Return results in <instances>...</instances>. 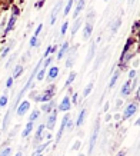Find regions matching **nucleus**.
Returning a JSON list of instances; mask_svg holds the SVG:
<instances>
[{"label": "nucleus", "mask_w": 140, "mask_h": 156, "mask_svg": "<svg viewBox=\"0 0 140 156\" xmlns=\"http://www.w3.org/2000/svg\"><path fill=\"white\" fill-rule=\"evenodd\" d=\"M7 103H9V96H7V92H5L0 96V108H6Z\"/></svg>", "instance_id": "bb28decb"}, {"label": "nucleus", "mask_w": 140, "mask_h": 156, "mask_svg": "<svg viewBox=\"0 0 140 156\" xmlns=\"http://www.w3.org/2000/svg\"><path fill=\"white\" fill-rule=\"evenodd\" d=\"M42 29H43V23H40V24L37 26V29H36V32H34V34H33V36L39 37V34H40V32H42Z\"/></svg>", "instance_id": "a19ab883"}, {"label": "nucleus", "mask_w": 140, "mask_h": 156, "mask_svg": "<svg viewBox=\"0 0 140 156\" xmlns=\"http://www.w3.org/2000/svg\"><path fill=\"white\" fill-rule=\"evenodd\" d=\"M46 137H47V139H49V140H51V133H47V135H46Z\"/></svg>", "instance_id": "603ef678"}, {"label": "nucleus", "mask_w": 140, "mask_h": 156, "mask_svg": "<svg viewBox=\"0 0 140 156\" xmlns=\"http://www.w3.org/2000/svg\"><path fill=\"white\" fill-rule=\"evenodd\" d=\"M53 60H54V57H53V56H49V57H46V59H44V62H43V63H42V67H43V69H46V70H47V67H49V66H50V65H51V63H53Z\"/></svg>", "instance_id": "c756f323"}, {"label": "nucleus", "mask_w": 140, "mask_h": 156, "mask_svg": "<svg viewBox=\"0 0 140 156\" xmlns=\"http://www.w3.org/2000/svg\"><path fill=\"white\" fill-rule=\"evenodd\" d=\"M136 75H137V73H136V70H135V69H131V70L129 72V80H133V79L136 77Z\"/></svg>", "instance_id": "37998d69"}, {"label": "nucleus", "mask_w": 140, "mask_h": 156, "mask_svg": "<svg viewBox=\"0 0 140 156\" xmlns=\"http://www.w3.org/2000/svg\"><path fill=\"white\" fill-rule=\"evenodd\" d=\"M120 24H121V17H120V16H117L116 19L113 20V23L110 24V30H112V34H116V33H117V30H119V27H120Z\"/></svg>", "instance_id": "a211bd4d"}, {"label": "nucleus", "mask_w": 140, "mask_h": 156, "mask_svg": "<svg viewBox=\"0 0 140 156\" xmlns=\"http://www.w3.org/2000/svg\"><path fill=\"white\" fill-rule=\"evenodd\" d=\"M94 55H96V42H92L90 43V48H89V53H87V57H86V62L90 63L93 60Z\"/></svg>", "instance_id": "f3484780"}, {"label": "nucleus", "mask_w": 140, "mask_h": 156, "mask_svg": "<svg viewBox=\"0 0 140 156\" xmlns=\"http://www.w3.org/2000/svg\"><path fill=\"white\" fill-rule=\"evenodd\" d=\"M13 82H14V79L12 76L7 77V80H6V89H12V87H13Z\"/></svg>", "instance_id": "58836bf2"}, {"label": "nucleus", "mask_w": 140, "mask_h": 156, "mask_svg": "<svg viewBox=\"0 0 140 156\" xmlns=\"http://www.w3.org/2000/svg\"><path fill=\"white\" fill-rule=\"evenodd\" d=\"M82 23H83V20H82V19H76V20H75V24H73V27L70 29V33H72V36H75V34L77 33V30L80 29Z\"/></svg>", "instance_id": "5701e85b"}, {"label": "nucleus", "mask_w": 140, "mask_h": 156, "mask_svg": "<svg viewBox=\"0 0 140 156\" xmlns=\"http://www.w3.org/2000/svg\"><path fill=\"white\" fill-rule=\"evenodd\" d=\"M100 119L96 120V125H94V130L92 133V137H90V142H89V153H92L94 149V145H96V140H97L99 137V130H100V122H99Z\"/></svg>", "instance_id": "f03ea898"}, {"label": "nucleus", "mask_w": 140, "mask_h": 156, "mask_svg": "<svg viewBox=\"0 0 140 156\" xmlns=\"http://www.w3.org/2000/svg\"><path fill=\"white\" fill-rule=\"evenodd\" d=\"M59 67L57 66H50V69L47 70L46 73V77H47V80L50 82V80H54V79H57V76H59Z\"/></svg>", "instance_id": "9b49d317"}, {"label": "nucleus", "mask_w": 140, "mask_h": 156, "mask_svg": "<svg viewBox=\"0 0 140 156\" xmlns=\"http://www.w3.org/2000/svg\"><path fill=\"white\" fill-rule=\"evenodd\" d=\"M110 119H112V115H107L106 116V122H110Z\"/></svg>", "instance_id": "8fccbe9b"}, {"label": "nucleus", "mask_w": 140, "mask_h": 156, "mask_svg": "<svg viewBox=\"0 0 140 156\" xmlns=\"http://www.w3.org/2000/svg\"><path fill=\"white\" fill-rule=\"evenodd\" d=\"M92 90H93V80L90 82L89 85L86 86V89L83 90V98H87V96L90 95V92H92Z\"/></svg>", "instance_id": "2f4dec72"}, {"label": "nucleus", "mask_w": 140, "mask_h": 156, "mask_svg": "<svg viewBox=\"0 0 140 156\" xmlns=\"http://www.w3.org/2000/svg\"><path fill=\"white\" fill-rule=\"evenodd\" d=\"M54 110V99H51L50 102H47V103H43L42 106V112H44V113H51Z\"/></svg>", "instance_id": "dca6fc26"}, {"label": "nucleus", "mask_w": 140, "mask_h": 156, "mask_svg": "<svg viewBox=\"0 0 140 156\" xmlns=\"http://www.w3.org/2000/svg\"><path fill=\"white\" fill-rule=\"evenodd\" d=\"M47 145H49V142H46V143H42V145H40V146L37 147V149H36V152H34V153H42L43 151H44V149H46L47 147Z\"/></svg>", "instance_id": "ea45409f"}, {"label": "nucleus", "mask_w": 140, "mask_h": 156, "mask_svg": "<svg viewBox=\"0 0 140 156\" xmlns=\"http://www.w3.org/2000/svg\"><path fill=\"white\" fill-rule=\"evenodd\" d=\"M13 46H14V40H12V42H10L9 44H7V46L3 49V50H2V55H0V57H2V59H5V57L9 56V53H10V50L13 49Z\"/></svg>", "instance_id": "412c9836"}, {"label": "nucleus", "mask_w": 140, "mask_h": 156, "mask_svg": "<svg viewBox=\"0 0 140 156\" xmlns=\"http://www.w3.org/2000/svg\"><path fill=\"white\" fill-rule=\"evenodd\" d=\"M92 33H93V24L86 23L83 29V39H89L92 36Z\"/></svg>", "instance_id": "6ab92c4d"}, {"label": "nucleus", "mask_w": 140, "mask_h": 156, "mask_svg": "<svg viewBox=\"0 0 140 156\" xmlns=\"http://www.w3.org/2000/svg\"><path fill=\"white\" fill-rule=\"evenodd\" d=\"M69 48H70L69 42H63V44H61V48L59 49V52H57V59H59V60H61L63 57H66V53H67Z\"/></svg>", "instance_id": "2eb2a0df"}, {"label": "nucleus", "mask_w": 140, "mask_h": 156, "mask_svg": "<svg viewBox=\"0 0 140 156\" xmlns=\"http://www.w3.org/2000/svg\"><path fill=\"white\" fill-rule=\"evenodd\" d=\"M84 118H86V109H82V110H80V113H79V116H77V120H76L75 126H82L83 122H84Z\"/></svg>", "instance_id": "b1692460"}, {"label": "nucleus", "mask_w": 140, "mask_h": 156, "mask_svg": "<svg viewBox=\"0 0 140 156\" xmlns=\"http://www.w3.org/2000/svg\"><path fill=\"white\" fill-rule=\"evenodd\" d=\"M56 120H57V109H54L51 113H49V118H47L44 126H46L49 130H53L54 126H56Z\"/></svg>", "instance_id": "39448f33"}, {"label": "nucleus", "mask_w": 140, "mask_h": 156, "mask_svg": "<svg viewBox=\"0 0 140 156\" xmlns=\"http://www.w3.org/2000/svg\"><path fill=\"white\" fill-rule=\"evenodd\" d=\"M66 128L69 129V130H72V129L75 128V122H73V120H70V119H69V122H67V126H66Z\"/></svg>", "instance_id": "c03bdc74"}, {"label": "nucleus", "mask_w": 140, "mask_h": 156, "mask_svg": "<svg viewBox=\"0 0 140 156\" xmlns=\"http://www.w3.org/2000/svg\"><path fill=\"white\" fill-rule=\"evenodd\" d=\"M120 119H121L120 115H114V120H120Z\"/></svg>", "instance_id": "09e8293b"}, {"label": "nucleus", "mask_w": 140, "mask_h": 156, "mask_svg": "<svg viewBox=\"0 0 140 156\" xmlns=\"http://www.w3.org/2000/svg\"><path fill=\"white\" fill-rule=\"evenodd\" d=\"M61 6H63V0H57V3L54 5V7H53V10H51L50 13V24H54V22H56L57 19V14H59V12H60Z\"/></svg>", "instance_id": "6e6552de"}, {"label": "nucleus", "mask_w": 140, "mask_h": 156, "mask_svg": "<svg viewBox=\"0 0 140 156\" xmlns=\"http://www.w3.org/2000/svg\"><path fill=\"white\" fill-rule=\"evenodd\" d=\"M133 2H135V0H130V3H133Z\"/></svg>", "instance_id": "6e6d98bb"}, {"label": "nucleus", "mask_w": 140, "mask_h": 156, "mask_svg": "<svg viewBox=\"0 0 140 156\" xmlns=\"http://www.w3.org/2000/svg\"><path fill=\"white\" fill-rule=\"evenodd\" d=\"M135 125H136V126H139V128H140V118L137 119V120H136V123H135Z\"/></svg>", "instance_id": "3c124183"}, {"label": "nucleus", "mask_w": 140, "mask_h": 156, "mask_svg": "<svg viewBox=\"0 0 140 156\" xmlns=\"http://www.w3.org/2000/svg\"><path fill=\"white\" fill-rule=\"evenodd\" d=\"M14 156H23V153H22V152H17V153H16Z\"/></svg>", "instance_id": "5fc2aeb1"}, {"label": "nucleus", "mask_w": 140, "mask_h": 156, "mask_svg": "<svg viewBox=\"0 0 140 156\" xmlns=\"http://www.w3.org/2000/svg\"><path fill=\"white\" fill-rule=\"evenodd\" d=\"M16 57H17V53H13V55L9 57V60H7V63H6V69H10V66L13 65V62L16 60Z\"/></svg>", "instance_id": "f704fd0d"}, {"label": "nucleus", "mask_w": 140, "mask_h": 156, "mask_svg": "<svg viewBox=\"0 0 140 156\" xmlns=\"http://www.w3.org/2000/svg\"><path fill=\"white\" fill-rule=\"evenodd\" d=\"M33 125H34L33 122H27V125L24 126L23 132H22V137H27L29 135L32 133V130H33Z\"/></svg>", "instance_id": "4be33fe9"}, {"label": "nucleus", "mask_w": 140, "mask_h": 156, "mask_svg": "<svg viewBox=\"0 0 140 156\" xmlns=\"http://www.w3.org/2000/svg\"><path fill=\"white\" fill-rule=\"evenodd\" d=\"M54 92H56V86L50 85V87H47L43 93H37L36 98H34L33 100H36V102H42V103H47V102H50V100L53 99Z\"/></svg>", "instance_id": "f257e3e1"}, {"label": "nucleus", "mask_w": 140, "mask_h": 156, "mask_svg": "<svg viewBox=\"0 0 140 156\" xmlns=\"http://www.w3.org/2000/svg\"><path fill=\"white\" fill-rule=\"evenodd\" d=\"M12 155V147H5V149H3V151L0 152V156H10Z\"/></svg>", "instance_id": "4c0bfd02"}, {"label": "nucleus", "mask_w": 140, "mask_h": 156, "mask_svg": "<svg viewBox=\"0 0 140 156\" xmlns=\"http://www.w3.org/2000/svg\"><path fill=\"white\" fill-rule=\"evenodd\" d=\"M69 119H70V115H69V113H66L65 116H63V119H61L60 128H59V132H57V136H56V142H59V140H60L61 135L65 133V130H66V126H67V122H69Z\"/></svg>", "instance_id": "0eeeda50"}, {"label": "nucleus", "mask_w": 140, "mask_h": 156, "mask_svg": "<svg viewBox=\"0 0 140 156\" xmlns=\"http://www.w3.org/2000/svg\"><path fill=\"white\" fill-rule=\"evenodd\" d=\"M44 77H46V69H43V67H42V69L37 72V75H36V79H37L39 82H42Z\"/></svg>", "instance_id": "72a5a7b5"}, {"label": "nucleus", "mask_w": 140, "mask_h": 156, "mask_svg": "<svg viewBox=\"0 0 140 156\" xmlns=\"http://www.w3.org/2000/svg\"><path fill=\"white\" fill-rule=\"evenodd\" d=\"M86 17H87V19H86V23L93 24V20H94V17H96V12H94V10H90Z\"/></svg>", "instance_id": "7c9ffc66"}, {"label": "nucleus", "mask_w": 140, "mask_h": 156, "mask_svg": "<svg viewBox=\"0 0 140 156\" xmlns=\"http://www.w3.org/2000/svg\"><path fill=\"white\" fill-rule=\"evenodd\" d=\"M119 76H120V70H116L114 73H113L112 79H110V82H109V87H110V89H112V87H114L117 79H119Z\"/></svg>", "instance_id": "a878e982"}, {"label": "nucleus", "mask_w": 140, "mask_h": 156, "mask_svg": "<svg viewBox=\"0 0 140 156\" xmlns=\"http://www.w3.org/2000/svg\"><path fill=\"white\" fill-rule=\"evenodd\" d=\"M46 129V126H44V123H42V125H39L37 130H36V136H34V145H37V142H42L43 140V135H44V130Z\"/></svg>", "instance_id": "4468645a"}, {"label": "nucleus", "mask_w": 140, "mask_h": 156, "mask_svg": "<svg viewBox=\"0 0 140 156\" xmlns=\"http://www.w3.org/2000/svg\"><path fill=\"white\" fill-rule=\"evenodd\" d=\"M39 116H40V110H37V109H36V110H33L32 113H30V118H29V122H36V120H37L39 119Z\"/></svg>", "instance_id": "c85d7f7f"}, {"label": "nucleus", "mask_w": 140, "mask_h": 156, "mask_svg": "<svg viewBox=\"0 0 140 156\" xmlns=\"http://www.w3.org/2000/svg\"><path fill=\"white\" fill-rule=\"evenodd\" d=\"M67 29H69V22L66 20L65 23H63V26L60 27V36H65L66 32H67Z\"/></svg>", "instance_id": "e433bc0d"}, {"label": "nucleus", "mask_w": 140, "mask_h": 156, "mask_svg": "<svg viewBox=\"0 0 140 156\" xmlns=\"http://www.w3.org/2000/svg\"><path fill=\"white\" fill-rule=\"evenodd\" d=\"M77 98H79V95L75 92V93H73V99H70V102H72L73 105H76V103H77Z\"/></svg>", "instance_id": "a18cd8bd"}, {"label": "nucleus", "mask_w": 140, "mask_h": 156, "mask_svg": "<svg viewBox=\"0 0 140 156\" xmlns=\"http://www.w3.org/2000/svg\"><path fill=\"white\" fill-rule=\"evenodd\" d=\"M116 156H124V152H123V151H121V152H119V153H117Z\"/></svg>", "instance_id": "864d4df0"}, {"label": "nucleus", "mask_w": 140, "mask_h": 156, "mask_svg": "<svg viewBox=\"0 0 140 156\" xmlns=\"http://www.w3.org/2000/svg\"><path fill=\"white\" fill-rule=\"evenodd\" d=\"M104 2H107V0H104Z\"/></svg>", "instance_id": "4d7b16f0"}, {"label": "nucleus", "mask_w": 140, "mask_h": 156, "mask_svg": "<svg viewBox=\"0 0 140 156\" xmlns=\"http://www.w3.org/2000/svg\"><path fill=\"white\" fill-rule=\"evenodd\" d=\"M16 20H17V13L14 12L12 16H10V19L9 22H7V26H6V30H5V34H7L9 32H12L14 27V24H16Z\"/></svg>", "instance_id": "f8f14e48"}, {"label": "nucleus", "mask_w": 140, "mask_h": 156, "mask_svg": "<svg viewBox=\"0 0 140 156\" xmlns=\"http://www.w3.org/2000/svg\"><path fill=\"white\" fill-rule=\"evenodd\" d=\"M84 6H86V0H77V3H76V9L73 12V19H79V14L83 12Z\"/></svg>", "instance_id": "9d476101"}, {"label": "nucleus", "mask_w": 140, "mask_h": 156, "mask_svg": "<svg viewBox=\"0 0 140 156\" xmlns=\"http://www.w3.org/2000/svg\"><path fill=\"white\" fill-rule=\"evenodd\" d=\"M136 112H137V103H129L126 106V109H124V112H123L121 119H123V120H127V119H130Z\"/></svg>", "instance_id": "20e7f679"}, {"label": "nucleus", "mask_w": 140, "mask_h": 156, "mask_svg": "<svg viewBox=\"0 0 140 156\" xmlns=\"http://www.w3.org/2000/svg\"><path fill=\"white\" fill-rule=\"evenodd\" d=\"M23 65H16L13 69V73H12V77L13 79H17V77H20L22 76V73H23Z\"/></svg>", "instance_id": "aec40b11"}, {"label": "nucleus", "mask_w": 140, "mask_h": 156, "mask_svg": "<svg viewBox=\"0 0 140 156\" xmlns=\"http://www.w3.org/2000/svg\"><path fill=\"white\" fill-rule=\"evenodd\" d=\"M109 108H110V105H109V102H106V103H104V106H103V112H106V113H107Z\"/></svg>", "instance_id": "de8ad7c7"}, {"label": "nucleus", "mask_w": 140, "mask_h": 156, "mask_svg": "<svg viewBox=\"0 0 140 156\" xmlns=\"http://www.w3.org/2000/svg\"><path fill=\"white\" fill-rule=\"evenodd\" d=\"M70 109H72V102H70V96H65V98L61 99V102H60V105H59L57 110H60V112H69Z\"/></svg>", "instance_id": "1a4fd4ad"}, {"label": "nucleus", "mask_w": 140, "mask_h": 156, "mask_svg": "<svg viewBox=\"0 0 140 156\" xmlns=\"http://www.w3.org/2000/svg\"><path fill=\"white\" fill-rule=\"evenodd\" d=\"M73 5H75V2H73V0H69V2H67V5H66V7H65V12H63L65 16H69L70 10H72V7H73Z\"/></svg>", "instance_id": "473e14b6"}, {"label": "nucleus", "mask_w": 140, "mask_h": 156, "mask_svg": "<svg viewBox=\"0 0 140 156\" xmlns=\"http://www.w3.org/2000/svg\"><path fill=\"white\" fill-rule=\"evenodd\" d=\"M30 48H37L39 44H40V43H39V39L36 37V36H32V39H30Z\"/></svg>", "instance_id": "c9c22d12"}, {"label": "nucleus", "mask_w": 140, "mask_h": 156, "mask_svg": "<svg viewBox=\"0 0 140 156\" xmlns=\"http://www.w3.org/2000/svg\"><path fill=\"white\" fill-rule=\"evenodd\" d=\"M57 50V44H53V46H47V49H46V52H44V55L43 56L44 57H49V56H51L53 53Z\"/></svg>", "instance_id": "cd10ccee"}, {"label": "nucleus", "mask_w": 140, "mask_h": 156, "mask_svg": "<svg viewBox=\"0 0 140 156\" xmlns=\"http://www.w3.org/2000/svg\"><path fill=\"white\" fill-rule=\"evenodd\" d=\"M121 105H123V100H121V99H117L116 100V109L121 108Z\"/></svg>", "instance_id": "49530a36"}, {"label": "nucleus", "mask_w": 140, "mask_h": 156, "mask_svg": "<svg viewBox=\"0 0 140 156\" xmlns=\"http://www.w3.org/2000/svg\"><path fill=\"white\" fill-rule=\"evenodd\" d=\"M80 146H82V142H80V140H76V142H75V145L72 146V149H73V151H79V149H80Z\"/></svg>", "instance_id": "79ce46f5"}, {"label": "nucleus", "mask_w": 140, "mask_h": 156, "mask_svg": "<svg viewBox=\"0 0 140 156\" xmlns=\"http://www.w3.org/2000/svg\"><path fill=\"white\" fill-rule=\"evenodd\" d=\"M76 76H77V73H76V72H70L69 76H67V80H66V83H65L66 87H70V85L76 80Z\"/></svg>", "instance_id": "393cba45"}, {"label": "nucleus", "mask_w": 140, "mask_h": 156, "mask_svg": "<svg viewBox=\"0 0 140 156\" xmlns=\"http://www.w3.org/2000/svg\"><path fill=\"white\" fill-rule=\"evenodd\" d=\"M42 2H44V0H42Z\"/></svg>", "instance_id": "13d9d810"}, {"label": "nucleus", "mask_w": 140, "mask_h": 156, "mask_svg": "<svg viewBox=\"0 0 140 156\" xmlns=\"http://www.w3.org/2000/svg\"><path fill=\"white\" fill-rule=\"evenodd\" d=\"M120 95L123 96V98L131 95V80H129V79L126 80V83L123 85V87H121V90H120Z\"/></svg>", "instance_id": "ddd939ff"}, {"label": "nucleus", "mask_w": 140, "mask_h": 156, "mask_svg": "<svg viewBox=\"0 0 140 156\" xmlns=\"http://www.w3.org/2000/svg\"><path fill=\"white\" fill-rule=\"evenodd\" d=\"M76 50H77V44H75L73 48H69L67 53H66V56H67V59H66V67H69V69L73 66V65H75Z\"/></svg>", "instance_id": "7ed1b4c3"}, {"label": "nucleus", "mask_w": 140, "mask_h": 156, "mask_svg": "<svg viewBox=\"0 0 140 156\" xmlns=\"http://www.w3.org/2000/svg\"><path fill=\"white\" fill-rule=\"evenodd\" d=\"M29 109H30V102H29V100H23V102H20V103L17 105L16 115H17V116H24V115L29 112Z\"/></svg>", "instance_id": "423d86ee"}]
</instances>
